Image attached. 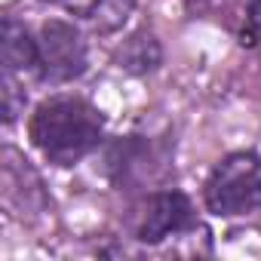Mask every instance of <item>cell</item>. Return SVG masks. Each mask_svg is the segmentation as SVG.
<instances>
[{"label":"cell","instance_id":"obj_1","mask_svg":"<svg viewBox=\"0 0 261 261\" xmlns=\"http://www.w3.org/2000/svg\"><path fill=\"white\" fill-rule=\"evenodd\" d=\"M28 136L49 163L71 166L101 145L105 120L89 101L59 95L37 105V111L28 120Z\"/></svg>","mask_w":261,"mask_h":261},{"label":"cell","instance_id":"obj_2","mask_svg":"<svg viewBox=\"0 0 261 261\" xmlns=\"http://www.w3.org/2000/svg\"><path fill=\"white\" fill-rule=\"evenodd\" d=\"M206 209L212 215H246L261 206V157L252 151L227 154L206 178Z\"/></svg>","mask_w":261,"mask_h":261},{"label":"cell","instance_id":"obj_3","mask_svg":"<svg viewBox=\"0 0 261 261\" xmlns=\"http://www.w3.org/2000/svg\"><path fill=\"white\" fill-rule=\"evenodd\" d=\"M40 77L53 83H68L86 71V43L80 31L68 22H46L40 28Z\"/></svg>","mask_w":261,"mask_h":261},{"label":"cell","instance_id":"obj_4","mask_svg":"<svg viewBox=\"0 0 261 261\" xmlns=\"http://www.w3.org/2000/svg\"><path fill=\"white\" fill-rule=\"evenodd\" d=\"M197 224L194 206L181 191H160L148 200L142 224H139V240L142 243H163L172 233H185Z\"/></svg>","mask_w":261,"mask_h":261},{"label":"cell","instance_id":"obj_5","mask_svg":"<svg viewBox=\"0 0 261 261\" xmlns=\"http://www.w3.org/2000/svg\"><path fill=\"white\" fill-rule=\"evenodd\" d=\"M0 56H4V71H37L40 74V46L31 40L25 25L16 19H4V34H0Z\"/></svg>","mask_w":261,"mask_h":261},{"label":"cell","instance_id":"obj_6","mask_svg":"<svg viewBox=\"0 0 261 261\" xmlns=\"http://www.w3.org/2000/svg\"><path fill=\"white\" fill-rule=\"evenodd\" d=\"M120 68L133 71V74H145V71H154L157 62H160V46L151 34H136L133 40H126L123 53H120Z\"/></svg>","mask_w":261,"mask_h":261},{"label":"cell","instance_id":"obj_7","mask_svg":"<svg viewBox=\"0 0 261 261\" xmlns=\"http://www.w3.org/2000/svg\"><path fill=\"white\" fill-rule=\"evenodd\" d=\"M22 111H25V92L19 89L13 71H4V120L13 123Z\"/></svg>","mask_w":261,"mask_h":261},{"label":"cell","instance_id":"obj_8","mask_svg":"<svg viewBox=\"0 0 261 261\" xmlns=\"http://www.w3.org/2000/svg\"><path fill=\"white\" fill-rule=\"evenodd\" d=\"M240 43L249 49H261V0H252L246 10V22L240 31Z\"/></svg>","mask_w":261,"mask_h":261},{"label":"cell","instance_id":"obj_9","mask_svg":"<svg viewBox=\"0 0 261 261\" xmlns=\"http://www.w3.org/2000/svg\"><path fill=\"white\" fill-rule=\"evenodd\" d=\"M62 4H65V10H68V13L89 19V16H95V10L105 4V0H62Z\"/></svg>","mask_w":261,"mask_h":261}]
</instances>
